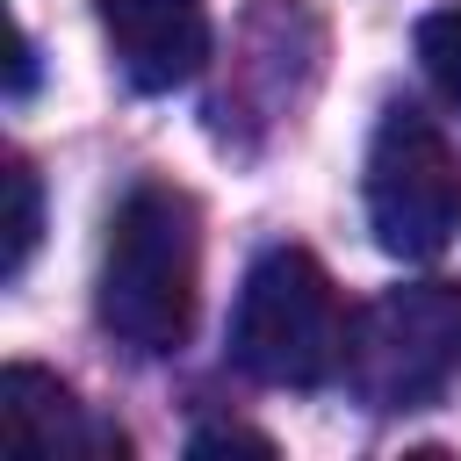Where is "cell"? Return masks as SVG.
Instances as JSON below:
<instances>
[{
    "instance_id": "5b68a950",
    "label": "cell",
    "mask_w": 461,
    "mask_h": 461,
    "mask_svg": "<svg viewBox=\"0 0 461 461\" xmlns=\"http://www.w3.org/2000/svg\"><path fill=\"white\" fill-rule=\"evenodd\" d=\"M101 36L137 94H173L209 65V0H94Z\"/></svg>"
},
{
    "instance_id": "30bf717a",
    "label": "cell",
    "mask_w": 461,
    "mask_h": 461,
    "mask_svg": "<svg viewBox=\"0 0 461 461\" xmlns=\"http://www.w3.org/2000/svg\"><path fill=\"white\" fill-rule=\"evenodd\" d=\"M29 79H36V43H29V29H22V36H14V86H7V94L22 101V94H29Z\"/></svg>"
},
{
    "instance_id": "7a4b0ae2",
    "label": "cell",
    "mask_w": 461,
    "mask_h": 461,
    "mask_svg": "<svg viewBox=\"0 0 461 461\" xmlns=\"http://www.w3.org/2000/svg\"><path fill=\"white\" fill-rule=\"evenodd\" d=\"M346 310L317 252L267 245L245 267L238 310H230V360L267 389H317L346 360Z\"/></svg>"
},
{
    "instance_id": "ba28073f",
    "label": "cell",
    "mask_w": 461,
    "mask_h": 461,
    "mask_svg": "<svg viewBox=\"0 0 461 461\" xmlns=\"http://www.w3.org/2000/svg\"><path fill=\"white\" fill-rule=\"evenodd\" d=\"M418 65L447 108H461V7H432L418 22Z\"/></svg>"
},
{
    "instance_id": "8992f818",
    "label": "cell",
    "mask_w": 461,
    "mask_h": 461,
    "mask_svg": "<svg viewBox=\"0 0 461 461\" xmlns=\"http://www.w3.org/2000/svg\"><path fill=\"white\" fill-rule=\"evenodd\" d=\"M0 425L22 454H43V461H115V454H130L122 425L86 411L58 375H43L29 360H14L0 375Z\"/></svg>"
},
{
    "instance_id": "3957f363",
    "label": "cell",
    "mask_w": 461,
    "mask_h": 461,
    "mask_svg": "<svg viewBox=\"0 0 461 461\" xmlns=\"http://www.w3.org/2000/svg\"><path fill=\"white\" fill-rule=\"evenodd\" d=\"M346 389L367 411H425L461 382V281H396L346 324Z\"/></svg>"
},
{
    "instance_id": "9c48e42d",
    "label": "cell",
    "mask_w": 461,
    "mask_h": 461,
    "mask_svg": "<svg viewBox=\"0 0 461 461\" xmlns=\"http://www.w3.org/2000/svg\"><path fill=\"white\" fill-rule=\"evenodd\" d=\"M187 454L194 461H209V454H259V461H274V439L267 432H245V425H209V432L187 439Z\"/></svg>"
},
{
    "instance_id": "6da1fadb",
    "label": "cell",
    "mask_w": 461,
    "mask_h": 461,
    "mask_svg": "<svg viewBox=\"0 0 461 461\" xmlns=\"http://www.w3.org/2000/svg\"><path fill=\"white\" fill-rule=\"evenodd\" d=\"M202 295V209L173 180H137L101 252V324L130 353H173L194 331Z\"/></svg>"
},
{
    "instance_id": "277c9868",
    "label": "cell",
    "mask_w": 461,
    "mask_h": 461,
    "mask_svg": "<svg viewBox=\"0 0 461 461\" xmlns=\"http://www.w3.org/2000/svg\"><path fill=\"white\" fill-rule=\"evenodd\" d=\"M360 194H367V230L382 252H396V259L447 252V238L461 230V158H454L447 130L411 101L382 108V122L367 137Z\"/></svg>"
},
{
    "instance_id": "52a82bcc",
    "label": "cell",
    "mask_w": 461,
    "mask_h": 461,
    "mask_svg": "<svg viewBox=\"0 0 461 461\" xmlns=\"http://www.w3.org/2000/svg\"><path fill=\"white\" fill-rule=\"evenodd\" d=\"M36 230H43V180L22 151H7V281H22L29 252H36Z\"/></svg>"
}]
</instances>
